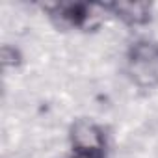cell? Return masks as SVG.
I'll return each instance as SVG.
<instances>
[{
	"instance_id": "cell-3",
	"label": "cell",
	"mask_w": 158,
	"mask_h": 158,
	"mask_svg": "<svg viewBox=\"0 0 158 158\" xmlns=\"http://www.w3.org/2000/svg\"><path fill=\"white\" fill-rule=\"evenodd\" d=\"M43 10L61 28L86 30L91 28L99 17V6L86 2H52L43 4Z\"/></svg>"
},
{
	"instance_id": "cell-2",
	"label": "cell",
	"mask_w": 158,
	"mask_h": 158,
	"mask_svg": "<svg viewBox=\"0 0 158 158\" xmlns=\"http://www.w3.org/2000/svg\"><path fill=\"white\" fill-rule=\"evenodd\" d=\"M69 141L74 158H104L106 154L104 130L91 119H76L71 127Z\"/></svg>"
},
{
	"instance_id": "cell-1",
	"label": "cell",
	"mask_w": 158,
	"mask_h": 158,
	"mask_svg": "<svg viewBox=\"0 0 158 158\" xmlns=\"http://www.w3.org/2000/svg\"><path fill=\"white\" fill-rule=\"evenodd\" d=\"M127 73L139 89L158 86V43L152 39L136 41L127 54Z\"/></svg>"
},
{
	"instance_id": "cell-4",
	"label": "cell",
	"mask_w": 158,
	"mask_h": 158,
	"mask_svg": "<svg viewBox=\"0 0 158 158\" xmlns=\"http://www.w3.org/2000/svg\"><path fill=\"white\" fill-rule=\"evenodd\" d=\"M101 8L110 10L117 19H121L123 23H127L130 26L149 23L151 13H152V6L149 2H110Z\"/></svg>"
}]
</instances>
